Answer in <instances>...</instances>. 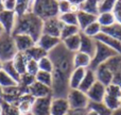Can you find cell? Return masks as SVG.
Masks as SVG:
<instances>
[{
    "label": "cell",
    "instance_id": "obj_1",
    "mask_svg": "<svg viewBox=\"0 0 121 115\" xmlns=\"http://www.w3.org/2000/svg\"><path fill=\"white\" fill-rule=\"evenodd\" d=\"M48 57L53 63L52 71V97H66L69 90V76L73 70V53L59 44L54 49L48 52Z\"/></svg>",
    "mask_w": 121,
    "mask_h": 115
},
{
    "label": "cell",
    "instance_id": "obj_2",
    "mask_svg": "<svg viewBox=\"0 0 121 115\" xmlns=\"http://www.w3.org/2000/svg\"><path fill=\"white\" fill-rule=\"evenodd\" d=\"M43 25L44 20H42L32 12L17 15L16 23L12 34H27L31 36L35 42H37L43 34Z\"/></svg>",
    "mask_w": 121,
    "mask_h": 115
},
{
    "label": "cell",
    "instance_id": "obj_3",
    "mask_svg": "<svg viewBox=\"0 0 121 115\" xmlns=\"http://www.w3.org/2000/svg\"><path fill=\"white\" fill-rule=\"evenodd\" d=\"M32 13L42 20L57 17L60 15L59 0H34Z\"/></svg>",
    "mask_w": 121,
    "mask_h": 115
},
{
    "label": "cell",
    "instance_id": "obj_4",
    "mask_svg": "<svg viewBox=\"0 0 121 115\" xmlns=\"http://www.w3.org/2000/svg\"><path fill=\"white\" fill-rule=\"evenodd\" d=\"M16 53L17 49L15 46L14 37L12 34L4 32L2 35H0V60L2 62L12 61Z\"/></svg>",
    "mask_w": 121,
    "mask_h": 115
},
{
    "label": "cell",
    "instance_id": "obj_5",
    "mask_svg": "<svg viewBox=\"0 0 121 115\" xmlns=\"http://www.w3.org/2000/svg\"><path fill=\"white\" fill-rule=\"evenodd\" d=\"M118 55V53H116L113 49H111L109 47H107L106 45H104L97 41L96 52H95L94 57L91 58V63H90L89 68L95 70L98 66L104 64L109 58L114 57V55Z\"/></svg>",
    "mask_w": 121,
    "mask_h": 115
},
{
    "label": "cell",
    "instance_id": "obj_6",
    "mask_svg": "<svg viewBox=\"0 0 121 115\" xmlns=\"http://www.w3.org/2000/svg\"><path fill=\"white\" fill-rule=\"evenodd\" d=\"M70 109H88L89 99L86 93L79 88H70L66 96Z\"/></svg>",
    "mask_w": 121,
    "mask_h": 115
},
{
    "label": "cell",
    "instance_id": "obj_7",
    "mask_svg": "<svg viewBox=\"0 0 121 115\" xmlns=\"http://www.w3.org/2000/svg\"><path fill=\"white\" fill-rule=\"evenodd\" d=\"M64 23L60 20L59 16L49 18L47 20H44L43 25V34H48V35L54 36V37H60V32Z\"/></svg>",
    "mask_w": 121,
    "mask_h": 115
},
{
    "label": "cell",
    "instance_id": "obj_8",
    "mask_svg": "<svg viewBox=\"0 0 121 115\" xmlns=\"http://www.w3.org/2000/svg\"><path fill=\"white\" fill-rule=\"evenodd\" d=\"M17 14L15 11L4 10L0 13V25L5 33L12 34L16 23Z\"/></svg>",
    "mask_w": 121,
    "mask_h": 115
},
{
    "label": "cell",
    "instance_id": "obj_9",
    "mask_svg": "<svg viewBox=\"0 0 121 115\" xmlns=\"http://www.w3.org/2000/svg\"><path fill=\"white\" fill-rule=\"evenodd\" d=\"M52 96L36 98L32 106L31 113L33 115H51L50 114V106Z\"/></svg>",
    "mask_w": 121,
    "mask_h": 115
},
{
    "label": "cell",
    "instance_id": "obj_10",
    "mask_svg": "<svg viewBox=\"0 0 121 115\" xmlns=\"http://www.w3.org/2000/svg\"><path fill=\"white\" fill-rule=\"evenodd\" d=\"M70 110L66 97H52L50 106L51 115H66Z\"/></svg>",
    "mask_w": 121,
    "mask_h": 115
},
{
    "label": "cell",
    "instance_id": "obj_11",
    "mask_svg": "<svg viewBox=\"0 0 121 115\" xmlns=\"http://www.w3.org/2000/svg\"><path fill=\"white\" fill-rule=\"evenodd\" d=\"M27 92L34 98H43V97H49L52 96V90L51 87L45 85L43 83H39L35 80L31 85L28 87Z\"/></svg>",
    "mask_w": 121,
    "mask_h": 115
},
{
    "label": "cell",
    "instance_id": "obj_12",
    "mask_svg": "<svg viewBox=\"0 0 121 115\" xmlns=\"http://www.w3.org/2000/svg\"><path fill=\"white\" fill-rule=\"evenodd\" d=\"M13 37H14L17 52H26L28 49H30L36 44L35 41L27 34H14Z\"/></svg>",
    "mask_w": 121,
    "mask_h": 115
},
{
    "label": "cell",
    "instance_id": "obj_13",
    "mask_svg": "<svg viewBox=\"0 0 121 115\" xmlns=\"http://www.w3.org/2000/svg\"><path fill=\"white\" fill-rule=\"evenodd\" d=\"M105 93H106V86L102 84L101 82L97 81L91 87L89 88L86 95H87L89 101L92 102H102L104 99Z\"/></svg>",
    "mask_w": 121,
    "mask_h": 115
},
{
    "label": "cell",
    "instance_id": "obj_14",
    "mask_svg": "<svg viewBox=\"0 0 121 115\" xmlns=\"http://www.w3.org/2000/svg\"><path fill=\"white\" fill-rule=\"evenodd\" d=\"M97 48V41L96 38L90 37V36L85 35L81 32V45H80V50L81 52H84L88 55L89 57H94Z\"/></svg>",
    "mask_w": 121,
    "mask_h": 115
},
{
    "label": "cell",
    "instance_id": "obj_15",
    "mask_svg": "<svg viewBox=\"0 0 121 115\" xmlns=\"http://www.w3.org/2000/svg\"><path fill=\"white\" fill-rule=\"evenodd\" d=\"M60 42L62 41L59 37H54V36L48 35V34H42L36 42V45H38L40 48H43L46 52H50L57 45L60 44Z\"/></svg>",
    "mask_w": 121,
    "mask_h": 115
},
{
    "label": "cell",
    "instance_id": "obj_16",
    "mask_svg": "<svg viewBox=\"0 0 121 115\" xmlns=\"http://www.w3.org/2000/svg\"><path fill=\"white\" fill-rule=\"evenodd\" d=\"M34 100H35V98L32 97L29 93H25L23 95H21V97L16 102V107L18 109L19 114L25 115L30 113L32 110V106H33Z\"/></svg>",
    "mask_w": 121,
    "mask_h": 115
},
{
    "label": "cell",
    "instance_id": "obj_17",
    "mask_svg": "<svg viewBox=\"0 0 121 115\" xmlns=\"http://www.w3.org/2000/svg\"><path fill=\"white\" fill-rule=\"evenodd\" d=\"M95 73H96L97 81L101 82V83L104 84L105 86L109 85V84L113 82L114 74L109 70L108 67L105 64H102V65H100V66H98L95 69Z\"/></svg>",
    "mask_w": 121,
    "mask_h": 115
},
{
    "label": "cell",
    "instance_id": "obj_18",
    "mask_svg": "<svg viewBox=\"0 0 121 115\" xmlns=\"http://www.w3.org/2000/svg\"><path fill=\"white\" fill-rule=\"evenodd\" d=\"M96 41L102 43V44L106 45L107 47H109L111 49H113L116 53L121 55V42L116 38L112 37V36L105 34L104 32H101L98 36L96 37Z\"/></svg>",
    "mask_w": 121,
    "mask_h": 115
},
{
    "label": "cell",
    "instance_id": "obj_19",
    "mask_svg": "<svg viewBox=\"0 0 121 115\" xmlns=\"http://www.w3.org/2000/svg\"><path fill=\"white\" fill-rule=\"evenodd\" d=\"M73 68H89L90 63H91V57H89L88 55L81 51L73 53Z\"/></svg>",
    "mask_w": 121,
    "mask_h": 115
},
{
    "label": "cell",
    "instance_id": "obj_20",
    "mask_svg": "<svg viewBox=\"0 0 121 115\" xmlns=\"http://www.w3.org/2000/svg\"><path fill=\"white\" fill-rule=\"evenodd\" d=\"M77 16H78V27H79L80 31H83L90 23H95L97 20V15L89 14V13H86L81 10H79L77 12Z\"/></svg>",
    "mask_w": 121,
    "mask_h": 115
},
{
    "label": "cell",
    "instance_id": "obj_21",
    "mask_svg": "<svg viewBox=\"0 0 121 115\" xmlns=\"http://www.w3.org/2000/svg\"><path fill=\"white\" fill-rule=\"evenodd\" d=\"M86 74V68H73L69 76V87L79 88L82 83L84 76Z\"/></svg>",
    "mask_w": 121,
    "mask_h": 115
},
{
    "label": "cell",
    "instance_id": "obj_22",
    "mask_svg": "<svg viewBox=\"0 0 121 115\" xmlns=\"http://www.w3.org/2000/svg\"><path fill=\"white\" fill-rule=\"evenodd\" d=\"M97 82V77H96V73L95 70L90 68H87L86 69V74L84 76L83 80H82V83L80 85L79 90L82 91L84 93H87L89 91V88L94 85L95 83Z\"/></svg>",
    "mask_w": 121,
    "mask_h": 115
},
{
    "label": "cell",
    "instance_id": "obj_23",
    "mask_svg": "<svg viewBox=\"0 0 121 115\" xmlns=\"http://www.w3.org/2000/svg\"><path fill=\"white\" fill-rule=\"evenodd\" d=\"M62 44L65 46V48L68 49L72 53L78 52L80 50V45H81V32L78 34L70 36L68 38H65L62 41Z\"/></svg>",
    "mask_w": 121,
    "mask_h": 115
},
{
    "label": "cell",
    "instance_id": "obj_24",
    "mask_svg": "<svg viewBox=\"0 0 121 115\" xmlns=\"http://www.w3.org/2000/svg\"><path fill=\"white\" fill-rule=\"evenodd\" d=\"M99 2L100 0H84L79 5V10L92 15H99Z\"/></svg>",
    "mask_w": 121,
    "mask_h": 115
},
{
    "label": "cell",
    "instance_id": "obj_25",
    "mask_svg": "<svg viewBox=\"0 0 121 115\" xmlns=\"http://www.w3.org/2000/svg\"><path fill=\"white\" fill-rule=\"evenodd\" d=\"M13 64H14L15 68L17 69L20 75L26 73V66H27V62H28V58L25 55V52H17L15 55V57L12 60Z\"/></svg>",
    "mask_w": 121,
    "mask_h": 115
},
{
    "label": "cell",
    "instance_id": "obj_26",
    "mask_svg": "<svg viewBox=\"0 0 121 115\" xmlns=\"http://www.w3.org/2000/svg\"><path fill=\"white\" fill-rule=\"evenodd\" d=\"M25 55H27V58L30 59V60H35V61L38 62L42 58L48 55V52H46L44 49L40 48L38 45L35 44L33 47H31L30 49H28V50L25 52Z\"/></svg>",
    "mask_w": 121,
    "mask_h": 115
},
{
    "label": "cell",
    "instance_id": "obj_27",
    "mask_svg": "<svg viewBox=\"0 0 121 115\" xmlns=\"http://www.w3.org/2000/svg\"><path fill=\"white\" fill-rule=\"evenodd\" d=\"M34 0H16V6L15 12L17 15H22L26 13L32 12Z\"/></svg>",
    "mask_w": 121,
    "mask_h": 115
},
{
    "label": "cell",
    "instance_id": "obj_28",
    "mask_svg": "<svg viewBox=\"0 0 121 115\" xmlns=\"http://www.w3.org/2000/svg\"><path fill=\"white\" fill-rule=\"evenodd\" d=\"M97 21L100 23L102 28H105L115 23L116 18L114 16L113 12H103V13H99V15L97 16Z\"/></svg>",
    "mask_w": 121,
    "mask_h": 115
},
{
    "label": "cell",
    "instance_id": "obj_29",
    "mask_svg": "<svg viewBox=\"0 0 121 115\" xmlns=\"http://www.w3.org/2000/svg\"><path fill=\"white\" fill-rule=\"evenodd\" d=\"M88 110H91V111L96 112L98 115H112V110L108 109L106 107L104 102H92L89 101V105H88Z\"/></svg>",
    "mask_w": 121,
    "mask_h": 115
},
{
    "label": "cell",
    "instance_id": "obj_30",
    "mask_svg": "<svg viewBox=\"0 0 121 115\" xmlns=\"http://www.w3.org/2000/svg\"><path fill=\"white\" fill-rule=\"evenodd\" d=\"M2 69H3V70L5 71V73L8 74L13 80H15L17 83H19V80H20L21 75L17 71V69L15 68V66H14V64H13L12 61L3 62V64H2Z\"/></svg>",
    "mask_w": 121,
    "mask_h": 115
},
{
    "label": "cell",
    "instance_id": "obj_31",
    "mask_svg": "<svg viewBox=\"0 0 121 115\" xmlns=\"http://www.w3.org/2000/svg\"><path fill=\"white\" fill-rule=\"evenodd\" d=\"M103 102L106 105V107L108 108V109L114 111V110H117V109H119V108H121V97L114 96V95H109V94L105 93Z\"/></svg>",
    "mask_w": 121,
    "mask_h": 115
},
{
    "label": "cell",
    "instance_id": "obj_32",
    "mask_svg": "<svg viewBox=\"0 0 121 115\" xmlns=\"http://www.w3.org/2000/svg\"><path fill=\"white\" fill-rule=\"evenodd\" d=\"M102 32H104L105 34H107V35L112 36V37L121 42V23H115L112 26L102 28Z\"/></svg>",
    "mask_w": 121,
    "mask_h": 115
},
{
    "label": "cell",
    "instance_id": "obj_33",
    "mask_svg": "<svg viewBox=\"0 0 121 115\" xmlns=\"http://www.w3.org/2000/svg\"><path fill=\"white\" fill-rule=\"evenodd\" d=\"M81 32L82 33H84L85 35H87V36H90V37L96 38L97 36L102 32V27H101L100 23L96 20L95 23H90L88 27H86L85 29H84L83 31H81Z\"/></svg>",
    "mask_w": 121,
    "mask_h": 115
},
{
    "label": "cell",
    "instance_id": "obj_34",
    "mask_svg": "<svg viewBox=\"0 0 121 115\" xmlns=\"http://www.w3.org/2000/svg\"><path fill=\"white\" fill-rule=\"evenodd\" d=\"M35 80L39 83H43L45 85L51 87L52 86V82H53V77H52V73H48V71H43L39 70L35 76Z\"/></svg>",
    "mask_w": 121,
    "mask_h": 115
},
{
    "label": "cell",
    "instance_id": "obj_35",
    "mask_svg": "<svg viewBox=\"0 0 121 115\" xmlns=\"http://www.w3.org/2000/svg\"><path fill=\"white\" fill-rule=\"evenodd\" d=\"M80 29L78 26H72V25H64L62 28V32H60V41L68 38L70 36L74 35V34L80 33Z\"/></svg>",
    "mask_w": 121,
    "mask_h": 115
},
{
    "label": "cell",
    "instance_id": "obj_36",
    "mask_svg": "<svg viewBox=\"0 0 121 115\" xmlns=\"http://www.w3.org/2000/svg\"><path fill=\"white\" fill-rule=\"evenodd\" d=\"M79 6L72 4L69 0H59V12L60 14L69 12H78Z\"/></svg>",
    "mask_w": 121,
    "mask_h": 115
},
{
    "label": "cell",
    "instance_id": "obj_37",
    "mask_svg": "<svg viewBox=\"0 0 121 115\" xmlns=\"http://www.w3.org/2000/svg\"><path fill=\"white\" fill-rule=\"evenodd\" d=\"M59 18L64 25L78 26L77 12H69V13H64V14H60Z\"/></svg>",
    "mask_w": 121,
    "mask_h": 115
},
{
    "label": "cell",
    "instance_id": "obj_38",
    "mask_svg": "<svg viewBox=\"0 0 121 115\" xmlns=\"http://www.w3.org/2000/svg\"><path fill=\"white\" fill-rule=\"evenodd\" d=\"M16 85H18V83L13 80L3 69H0V86H2L3 88H8Z\"/></svg>",
    "mask_w": 121,
    "mask_h": 115
},
{
    "label": "cell",
    "instance_id": "obj_39",
    "mask_svg": "<svg viewBox=\"0 0 121 115\" xmlns=\"http://www.w3.org/2000/svg\"><path fill=\"white\" fill-rule=\"evenodd\" d=\"M104 64L108 67V69L112 73L115 74L121 67V55H116L114 57L109 58Z\"/></svg>",
    "mask_w": 121,
    "mask_h": 115
},
{
    "label": "cell",
    "instance_id": "obj_40",
    "mask_svg": "<svg viewBox=\"0 0 121 115\" xmlns=\"http://www.w3.org/2000/svg\"><path fill=\"white\" fill-rule=\"evenodd\" d=\"M118 0H100L99 2V12H113Z\"/></svg>",
    "mask_w": 121,
    "mask_h": 115
},
{
    "label": "cell",
    "instance_id": "obj_41",
    "mask_svg": "<svg viewBox=\"0 0 121 115\" xmlns=\"http://www.w3.org/2000/svg\"><path fill=\"white\" fill-rule=\"evenodd\" d=\"M38 67H39V70L43 71H48V73H52L53 71V63L51 61V59L46 55V57L42 58L38 61Z\"/></svg>",
    "mask_w": 121,
    "mask_h": 115
},
{
    "label": "cell",
    "instance_id": "obj_42",
    "mask_svg": "<svg viewBox=\"0 0 121 115\" xmlns=\"http://www.w3.org/2000/svg\"><path fill=\"white\" fill-rule=\"evenodd\" d=\"M34 81H35V77H34V76H31V75H29V74L25 73L20 76V80H19L18 85L20 86V87H22L23 90L27 91L28 87H29Z\"/></svg>",
    "mask_w": 121,
    "mask_h": 115
},
{
    "label": "cell",
    "instance_id": "obj_43",
    "mask_svg": "<svg viewBox=\"0 0 121 115\" xmlns=\"http://www.w3.org/2000/svg\"><path fill=\"white\" fill-rule=\"evenodd\" d=\"M38 71H39V67H38L37 61H35V60H30V59H28L27 66H26V73L35 77L36 74H37Z\"/></svg>",
    "mask_w": 121,
    "mask_h": 115
},
{
    "label": "cell",
    "instance_id": "obj_44",
    "mask_svg": "<svg viewBox=\"0 0 121 115\" xmlns=\"http://www.w3.org/2000/svg\"><path fill=\"white\" fill-rule=\"evenodd\" d=\"M113 14L116 18V23H121V0H118L115 8L113 10Z\"/></svg>",
    "mask_w": 121,
    "mask_h": 115
},
{
    "label": "cell",
    "instance_id": "obj_45",
    "mask_svg": "<svg viewBox=\"0 0 121 115\" xmlns=\"http://www.w3.org/2000/svg\"><path fill=\"white\" fill-rule=\"evenodd\" d=\"M4 5V10H10L15 11V6H16V0H2Z\"/></svg>",
    "mask_w": 121,
    "mask_h": 115
},
{
    "label": "cell",
    "instance_id": "obj_46",
    "mask_svg": "<svg viewBox=\"0 0 121 115\" xmlns=\"http://www.w3.org/2000/svg\"><path fill=\"white\" fill-rule=\"evenodd\" d=\"M88 109H70L66 115H86Z\"/></svg>",
    "mask_w": 121,
    "mask_h": 115
},
{
    "label": "cell",
    "instance_id": "obj_47",
    "mask_svg": "<svg viewBox=\"0 0 121 115\" xmlns=\"http://www.w3.org/2000/svg\"><path fill=\"white\" fill-rule=\"evenodd\" d=\"M112 83L116 84V85L120 86L121 87V67L114 74V77H113V82Z\"/></svg>",
    "mask_w": 121,
    "mask_h": 115
},
{
    "label": "cell",
    "instance_id": "obj_48",
    "mask_svg": "<svg viewBox=\"0 0 121 115\" xmlns=\"http://www.w3.org/2000/svg\"><path fill=\"white\" fill-rule=\"evenodd\" d=\"M112 115H121V108L117 110H114L113 112H112Z\"/></svg>",
    "mask_w": 121,
    "mask_h": 115
},
{
    "label": "cell",
    "instance_id": "obj_49",
    "mask_svg": "<svg viewBox=\"0 0 121 115\" xmlns=\"http://www.w3.org/2000/svg\"><path fill=\"white\" fill-rule=\"evenodd\" d=\"M3 94H4V88L2 86H0V100L3 98Z\"/></svg>",
    "mask_w": 121,
    "mask_h": 115
},
{
    "label": "cell",
    "instance_id": "obj_50",
    "mask_svg": "<svg viewBox=\"0 0 121 115\" xmlns=\"http://www.w3.org/2000/svg\"><path fill=\"white\" fill-rule=\"evenodd\" d=\"M2 11H4V5H3V2H2V0H0V13H1Z\"/></svg>",
    "mask_w": 121,
    "mask_h": 115
},
{
    "label": "cell",
    "instance_id": "obj_51",
    "mask_svg": "<svg viewBox=\"0 0 121 115\" xmlns=\"http://www.w3.org/2000/svg\"><path fill=\"white\" fill-rule=\"evenodd\" d=\"M86 115H98L96 113V112H94V111H91V110H88L87 111V114Z\"/></svg>",
    "mask_w": 121,
    "mask_h": 115
},
{
    "label": "cell",
    "instance_id": "obj_52",
    "mask_svg": "<svg viewBox=\"0 0 121 115\" xmlns=\"http://www.w3.org/2000/svg\"><path fill=\"white\" fill-rule=\"evenodd\" d=\"M4 33V31H3V29H2V27H1V25H0V35H2V34Z\"/></svg>",
    "mask_w": 121,
    "mask_h": 115
},
{
    "label": "cell",
    "instance_id": "obj_53",
    "mask_svg": "<svg viewBox=\"0 0 121 115\" xmlns=\"http://www.w3.org/2000/svg\"><path fill=\"white\" fill-rule=\"evenodd\" d=\"M2 111H3V109H2V105L0 102V115H2Z\"/></svg>",
    "mask_w": 121,
    "mask_h": 115
},
{
    "label": "cell",
    "instance_id": "obj_54",
    "mask_svg": "<svg viewBox=\"0 0 121 115\" xmlns=\"http://www.w3.org/2000/svg\"><path fill=\"white\" fill-rule=\"evenodd\" d=\"M2 64H3V62L0 60V69H2Z\"/></svg>",
    "mask_w": 121,
    "mask_h": 115
},
{
    "label": "cell",
    "instance_id": "obj_55",
    "mask_svg": "<svg viewBox=\"0 0 121 115\" xmlns=\"http://www.w3.org/2000/svg\"><path fill=\"white\" fill-rule=\"evenodd\" d=\"M25 115H33V114H32L31 112H30V113H28V114H25Z\"/></svg>",
    "mask_w": 121,
    "mask_h": 115
}]
</instances>
